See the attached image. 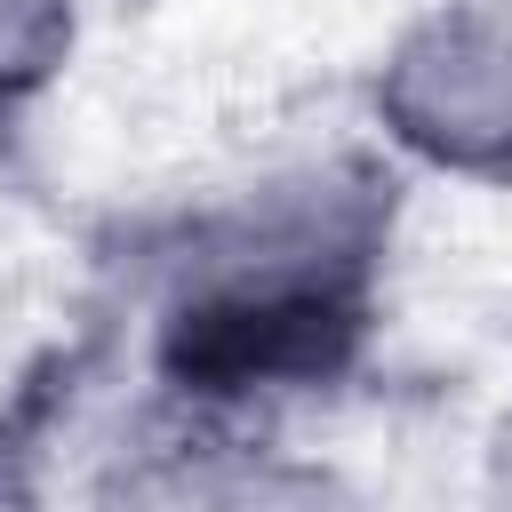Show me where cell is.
<instances>
[{"mask_svg":"<svg viewBox=\"0 0 512 512\" xmlns=\"http://www.w3.org/2000/svg\"><path fill=\"white\" fill-rule=\"evenodd\" d=\"M64 40V16L48 0H0V80H32Z\"/></svg>","mask_w":512,"mask_h":512,"instance_id":"obj_2","label":"cell"},{"mask_svg":"<svg viewBox=\"0 0 512 512\" xmlns=\"http://www.w3.org/2000/svg\"><path fill=\"white\" fill-rule=\"evenodd\" d=\"M504 504H512V432H504Z\"/></svg>","mask_w":512,"mask_h":512,"instance_id":"obj_3","label":"cell"},{"mask_svg":"<svg viewBox=\"0 0 512 512\" xmlns=\"http://www.w3.org/2000/svg\"><path fill=\"white\" fill-rule=\"evenodd\" d=\"M392 112L448 160L512 152V0H480L416 32L392 72Z\"/></svg>","mask_w":512,"mask_h":512,"instance_id":"obj_1","label":"cell"}]
</instances>
